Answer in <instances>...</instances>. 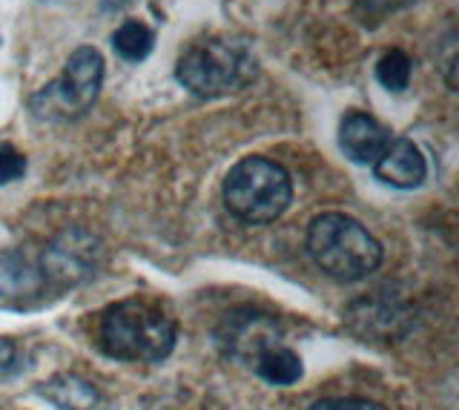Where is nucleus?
<instances>
[{
	"instance_id": "nucleus-1",
	"label": "nucleus",
	"mask_w": 459,
	"mask_h": 410,
	"mask_svg": "<svg viewBox=\"0 0 459 410\" xmlns=\"http://www.w3.org/2000/svg\"><path fill=\"white\" fill-rule=\"evenodd\" d=\"M176 338V319L161 304L138 295L107 307L98 321V345L121 362L158 364L172 353Z\"/></svg>"
},
{
	"instance_id": "nucleus-2",
	"label": "nucleus",
	"mask_w": 459,
	"mask_h": 410,
	"mask_svg": "<svg viewBox=\"0 0 459 410\" xmlns=\"http://www.w3.org/2000/svg\"><path fill=\"white\" fill-rule=\"evenodd\" d=\"M258 75V58L247 40L207 35L178 55L176 78L198 98H224L247 90Z\"/></svg>"
},
{
	"instance_id": "nucleus-3",
	"label": "nucleus",
	"mask_w": 459,
	"mask_h": 410,
	"mask_svg": "<svg viewBox=\"0 0 459 410\" xmlns=\"http://www.w3.org/2000/svg\"><path fill=\"white\" fill-rule=\"evenodd\" d=\"M307 250L313 261L336 281H359L382 264V244L356 218L344 213H322L307 227Z\"/></svg>"
},
{
	"instance_id": "nucleus-4",
	"label": "nucleus",
	"mask_w": 459,
	"mask_h": 410,
	"mask_svg": "<svg viewBox=\"0 0 459 410\" xmlns=\"http://www.w3.org/2000/svg\"><path fill=\"white\" fill-rule=\"evenodd\" d=\"M293 201V181L287 169L262 155L241 158L224 178V204L247 224L276 221Z\"/></svg>"
},
{
	"instance_id": "nucleus-5",
	"label": "nucleus",
	"mask_w": 459,
	"mask_h": 410,
	"mask_svg": "<svg viewBox=\"0 0 459 410\" xmlns=\"http://www.w3.org/2000/svg\"><path fill=\"white\" fill-rule=\"evenodd\" d=\"M104 87V58L95 47H81L69 55L64 73L32 98V109L40 118L72 121L90 112Z\"/></svg>"
},
{
	"instance_id": "nucleus-6",
	"label": "nucleus",
	"mask_w": 459,
	"mask_h": 410,
	"mask_svg": "<svg viewBox=\"0 0 459 410\" xmlns=\"http://www.w3.org/2000/svg\"><path fill=\"white\" fill-rule=\"evenodd\" d=\"M95 259H98V242L95 235L83 233V230H72L57 235L55 242L40 252V270L49 281V290H64L78 285V281L90 278L95 270Z\"/></svg>"
},
{
	"instance_id": "nucleus-7",
	"label": "nucleus",
	"mask_w": 459,
	"mask_h": 410,
	"mask_svg": "<svg viewBox=\"0 0 459 410\" xmlns=\"http://www.w3.org/2000/svg\"><path fill=\"white\" fill-rule=\"evenodd\" d=\"M49 293L38 259L26 256L23 250H0V307L29 310L47 302Z\"/></svg>"
},
{
	"instance_id": "nucleus-8",
	"label": "nucleus",
	"mask_w": 459,
	"mask_h": 410,
	"mask_svg": "<svg viewBox=\"0 0 459 410\" xmlns=\"http://www.w3.org/2000/svg\"><path fill=\"white\" fill-rule=\"evenodd\" d=\"M391 132L368 112L351 109L339 124V147L356 164H377V158L391 144Z\"/></svg>"
},
{
	"instance_id": "nucleus-9",
	"label": "nucleus",
	"mask_w": 459,
	"mask_h": 410,
	"mask_svg": "<svg viewBox=\"0 0 459 410\" xmlns=\"http://www.w3.org/2000/svg\"><path fill=\"white\" fill-rule=\"evenodd\" d=\"M373 173H377L379 181L391 184V187L413 190L425 181L428 164L411 138H391V144L385 147V152L373 164Z\"/></svg>"
},
{
	"instance_id": "nucleus-10",
	"label": "nucleus",
	"mask_w": 459,
	"mask_h": 410,
	"mask_svg": "<svg viewBox=\"0 0 459 410\" xmlns=\"http://www.w3.org/2000/svg\"><path fill=\"white\" fill-rule=\"evenodd\" d=\"M273 342H281V338H279V328L267 316L247 313L244 319H238V316L227 319L224 345L230 347V353H233L236 359L250 364L258 353H262Z\"/></svg>"
},
{
	"instance_id": "nucleus-11",
	"label": "nucleus",
	"mask_w": 459,
	"mask_h": 410,
	"mask_svg": "<svg viewBox=\"0 0 459 410\" xmlns=\"http://www.w3.org/2000/svg\"><path fill=\"white\" fill-rule=\"evenodd\" d=\"M250 367L270 385H293V381L301 379V359L281 342L267 345L250 362Z\"/></svg>"
},
{
	"instance_id": "nucleus-12",
	"label": "nucleus",
	"mask_w": 459,
	"mask_h": 410,
	"mask_svg": "<svg viewBox=\"0 0 459 410\" xmlns=\"http://www.w3.org/2000/svg\"><path fill=\"white\" fill-rule=\"evenodd\" d=\"M43 396L61 407V410H98L100 396L98 390L78 376H55L49 385H43Z\"/></svg>"
},
{
	"instance_id": "nucleus-13",
	"label": "nucleus",
	"mask_w": 459,
	"mask_h": 410,
	"mask_svg": "<svg viewBox=\"0 0 459 410\" xmlns=\"http://www.w3.org/2000/svg\"><path fill=\"white\" fill-rule=\"evenodd\" d=\"M112 49L118 52V58L138 64L150 58V52L155 49V32L143 21H124L112 32Z\"/></svg>"
},
{
	"instance_id": "nucleus-14",
	"label": "nucleus",
	"mask_w": 459,
	"mask_h": 410,
	"mask_svg": "<svg viewBox=\"0 0 459 410\" xmlns=\"http://www.w3.org/2000/svg\"><path fill=\"white\" fill-rule=\"evenodd\" d=\"M413 75V64L402 49H387L377 64V81L387 92H405Z\"/></svg>"
},
{
	"instance_id": "nucleus-15",
	"label": "nucleus",
	"mask_w": 459,
	"mask_h": 410,
	"mask_svg": "<svg viewBox=\"0 0 459 410\" xmlns=\"http://www.w3.org/2000/svg\"><path fill=\"white\" fill-rule=\"evenodd\" d=\"M413 0H353V6L359 12V18H362L365 23H377L382 21L385 15H391V12H399L411 6Z\"/></svg>"
},
{
	"instance_id": "nucleus-16",
	"label": "nucleus",
	"mask_w": 459,
	"mask_h": 410,
	"mask_svg": "<svg viewBox=\"0 0 459 410\" xmlns=\"http://www.w3.org/2000/svg\"><path fill=\"white\" fill-rule=\"evenodd\" d=\"M26 173V155L18 152L12 144H0V184H12L23 178Z\"/></svg>"
},
{
	"instance_id": "nucleus-17",
	"label": "nucleus",
	"mask_w": 459,
	"mask_h": 410,
	"mask_svg": "<svg viewBox=\"0 0 459 410\" xmlns=\"http://www.w3.org/2000/svg\"><path fill=\"white\" fill-rule=\"evenodd\" d=\"M310 410H385V407L368 399H325L316 402Z\"/></svg>"
},
{
	"instance_id": "nucleus-18",
	"label": "nucleus",
	"mask_w": 459,
	"mask_h": 410,
	"mask_svg": "<svg viewBox=\"0 0 459 410\" xmlns=\"http://www.w3.org/2000/svg\"><path fill=\"white\" fill-rule=\"evenodd\" d=\"M14 362V347L9 338H0V376H4Z\"/></svg>"
},
{
	"instance_id": "nucleus-19",
	"label": "nucleus",
	"mask_w": 459,
	"mask_h": 410,
	"mask_svg": "<svg viewBox=\"0 0 459 410\" xmlns=\"http://www.w3.org/2000/svg\"><path fill=\"white\" fill-rule=\"evenodd\" d=\"M100 4H104V9H121L129 4V0H100Z\"/></svg>"
}]
</instances>
